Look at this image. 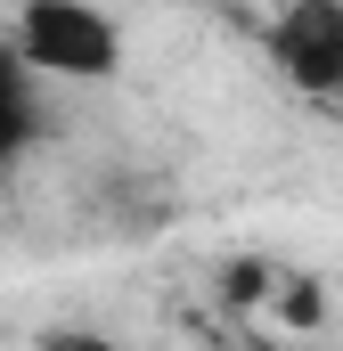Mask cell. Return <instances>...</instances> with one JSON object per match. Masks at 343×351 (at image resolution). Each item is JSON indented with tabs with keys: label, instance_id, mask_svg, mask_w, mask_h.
I'll list each match as a JSON object with an SVG mask.
<instances>
[{
	"label": "cell",
	"instance_id": "cell-1",
	"mask_svg": "<svg viewBox=\"0 0 343 351\" xmlns=\"http://www.w3.org/2000/svg\"><path fill=\"white\" fill-rule=\"evenodd\" d=\"M8 41L25 49V66L41 82H115L131 66L123 16L98 8V0H16Z\"/></svg>",
	"mask_w": 343,
	"mask_h": 351
},
{
	"label": "cell",
	"instance_id": "cell-2",
	"mask_svg": "<svg viewBox=\"0 0 343 351\" xmlns=\"http://www.w3.org/2000/svg\"><path fill=\"white\" fill-rule=\"evenodd\" d=\"M261 41L303 98H343V0H286Z\"/></svg>",
	"mask_w": 343,
	"mask_h": 351
},
{
	"label": "cell",
	"instance_id": "cell-3",
	"mask_svg": "<svg viewBox=\"0 0 343 351\" xmlns=\"http://www.w3.org/2000/svg\"><path fill=\"white\" fill-rule=\"evenodd\" d=\"M33 82H41V74L25 66V49L0 41V172L41 139V90H33Z\"/></svg>",
	"mask_w": 343,
	"mask_h": 351
},
{
	"label": "cell",
	"instance_id": "cell-4",
	"mask_svg": "<svg viewBox=\"0 0 343 351\" xmlns=\"http://www.w3.org/2000/svg\"><path fill=\"white\" fill-rule=\"evenodd\" d=\"M278 319L286 327H319L327 319V286L319 278H278Z\"/></svg>",
	"mask_w": 343,
	"mask_h": 351
},
{
	"label": "cell",
	"instance_id": "cell-5",
	"mask_svg": "<svg viewBox=\"0 0 343 351\" xmlns=\"http://www.w3.org/2000/svg\"><path fill=\"white\" fill-rule=\"evenodd\" d=\"M270 286H278L270 262H221V294H229V302H261Z\"/></svg>",
	"mask_w": 343,
	"mask_h": 351
},
{
	"label": "cell",
	"instance_id": "cell-6",
	"mask_svg": "<svg viewBox=\"0 0 343 351\" xmlns=\"http://www.w3.org/2000/svg\"><path fill=\"white\" fill-rule=\"evenodd\" d=\"M335 106H343V98H335Z\"/></svg>",
	"mask_w": 343,
	"mask_h": 351
}]
</instances>
